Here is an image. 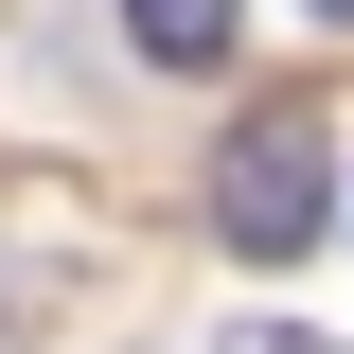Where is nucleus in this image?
Masks as SVG:
<instances>
[{
	"mask_svg": "<svg viewBox=\"0 0 354 354\" xmlns=\"http://www.w3.org/2000/svg\"><path fill=\"white\" fill-rule=\"evenodd\" d=\"M319 213H337V142H319V106H248L230 160H213V230H230L248 266H301Z\"/></svg>",
	"mask_w": 354,
	"mask_h": 354,
	"instance_id": "obj_1",
	"label": "nucleus"
},
{
	"mask_svg": "<svg viewBox=\"0 0 354 354\" xmlns=\"http://www.w3.org/2000/svg\"><path fill=\"white\" fill-rule=\"evenodd\" d=\"M124 36L160 71H230V0H124Z\"/></svg>",
	"mask_w": 354,
	"mask_h": 354,
	"instance_id": "obj_2",
	"label": "nucleus"
},
{
	"mask_svg": "<svg viewBox=\"0 0 354 354\" xmlns=\"http://www.w3.org/2000/svg\"><path fill=\"white\" fill-rule=\"evenodd\" d=\"M213 354H319V337H283V319H248V337H213Z\"/></svg>",
	"mask_w": 354,
	"mask_h": 354,
	"instance_id": "obj_3",
	"label": "nucleus"
},
{
	"mask_svg": "<svg viewBox=\"0 0 354 354\" xmlns=\"http://www.w3.org/2000/svg\"><path fill=\"white\" fill-rule=\"evenodd\" d=\"M319 18H354V0H319Z\"/></svg>",
	"mask_w": 354,
	"mask_h": 354,
	"instance_id": "obj_4",
	"label": "nucleus"
}]
</instances>
